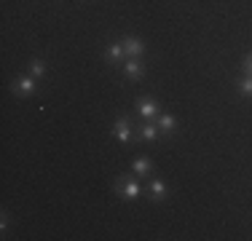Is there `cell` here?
<instances>
[{
    "instance_id": "obj_14",
    "label": "cell",
    "mask_w": 252,
    "mask_h": 241,
    "mask_svg": "<svg viewBox=\"0 0 252 241\" xmlns=\"http://www.w3.org/2000/svg\"><path fill=\"white\" fill-rule=\"evenodd\" d=\"M244 72H247V75H252V54L244 59Z\"/></svg>"
},
{
    "instance_id": "obj_9",
    "label": "cell",
    "mask_w": 252,
    "mask_h": 241,
    "mask_svg": "<svg viewBox=\"0 0 252 241\" xmlns=\"http://www.w3.org/2000/svg\"><path fill=\"white\" fill-rule=\"evenodd\" d=\"M124 54H126V51H124V43H110V48H107V59H110L113 64L121 62Z\"/></svg>"
},
{
    "instance_id": "obj_11",
    "label": "cell",
    "mask_w": 252,
    "mask_h": 241,
    "mask_svg": "<svg viewBox=\"0 0 252 241\" xmlns=\"http://www.w3.org/2000/svg\"><path fill=\"white\" fill-rule=\"evenodd\" d=\"M175 126H177V120L172 118V116H161V131L172 134V131H175Z\"/></svg>"
},
{
    "instance_id": "obj_10",
    "label": "cell",
    "mask_w": 252,
    "mask_h": 241,
    "mask_svg": "<svg viewBox=\"0 0 252 241\" xmlns=\"http://www.w3.org/2000/svg\"><path fill=\"white\" fill-rule=\"evenodd\" d=\"M140 137H142V140H148V142H153L156 137H158V129H156L153 123H145V126L140 129Z\"/></svg>"
},
{
    "instance_id": "obj_2",
    "label": "cell",
    "mask_w": 252,
    "mask_h": 241,
    "mask_svg": "<svg viewBox=\"0 0 252 241\" xmlns=\"http://www.w3.org/2000/svg\"><path fill=\"white\" fill-rule=\"evenodd\" d=\"M11 89H14V94L27 96V94H32L35 89H38V83H35V78H27V75H25V78H16Z\"/></svg>"
},
{
    "instance_id": "obj_3",
    "label": "cell",
    "mask_w": 252,
    "mask_h": 241,
    "mask_svg": "<svg viewBox=\"0 0 252 241\" xmlns=\"http://www.w3.org/2000/svg\"><path fill=\"white\" fill-rule=\"evenodd\" d=\"M124 51L129 54L131 59H137V57L145 54V43H142L140 38H124Z\"/></svg>"
},
{
    "instance_id": "obj_7",
    "label": "cell",
    "mask_w": 252,
    "mask_h": 241,
    "mask_svg": "<svg viewBox=\"0 0 252 241\" xmlns=\"http://www.w3.org/2000/svg\"><path fill=\"white\" fill-rule=\"evenodd\" d=\"M124 72H126L129 78H140L142 72H145V67L140 64V59H129V62L124 64Z\"/></svg>"
},
{
    "instance_id": "obj_5",
    "label": "cell",
    "mask_w": 252,
    "mask_h": 241,
    "mask_svg": "<svg viewBox=\"0 0 252 241\" xmlns=\"http://www.w3.org/2000/svg\"><path fill=\"white\" fill-rule=\"evenodd\" d=\"M113 131H116V137L121 142H129L131 140V131H129V120H126V116L116 118V126H113Z\"/></svg>"
},
{
    "instance_id": "obj_6",
    "label": "cell",
    "mask_w": 252,
    "mask_h": 241,
    "mask_svg": "<svg viewBox=\"0 0 252 241\" xmlns=\"http://www.w3.org/2000/svg\"><path fill=\"white\" fill-rule=\"evenodd\" d=\"M148 193H151V198H153V201H164V198L169 196V193H166V185L161 182V180H153V182H151V188H148Z\"/></svg>"
},
{
    "instance_id": "obj_8",
    "label": "cell",
    "mask_w": 252,
    "mask_h": 241,
    "mask_svg": "<svg viewBox=\"0 0 252 241\" xmlns=\"http://www.w3.org/2000/svg\"><path fill=\"white\" fill-rule=\"evenodd\" d=\"M151 166H153V164H151V158H145V155H142V158H134V164H131V172L142 177V174L151 172Z\"/></svg>"
},
{
    "instance_id": "obj_13",
    "label": "cell",
    "mask_w": 252,
    "mask_h": 241,
    "mask_svg": "<svg viewBox=\"0 0 252 241\" xmlns=\"http://www.w3.org/2000/svg\"><path fill=\"white\" fill-rule=\"evenodd\" d=\"M239 89H242V94H252V75H247L242 83H239Z\"/></svg>"
},
{
    "instance_id": "obj_12",
    "label": "cell",
    "mask_w": 252,
    "mask_h": 241,
    "mask_svg": "<svg viewBox=\"0 0 252 241\" xmlns=\"http://www.w3.org/2000/svg\"><path fill=\"white\" fill-rule=\"evenodd\" d=\"M30 70H32V75H35V78H40V75H43V70H46V64L40 62V59H35L32 67H30Z\"/></svg>"
},
{
    "instance_id": "obj_1",
    "label": "cell",
    "mask_w": 252,
    "mask_h": 241,
    "mask_svg": "<svg viewBox=\"0 0 252 241\" xmlns=\"http://www.w3.org/2000/svg\"><path fill=\"white\" fill-rule=\"evenodd\" d=\"M116 188H118V196L126 198V201H134V198L142 193L140 182H137V180H129V177H121V180L116 182Z\"/></svg>"
},
{
    "instance_id": "obj_4",
    "label": "cell",
    "mask_w": 252,
    "mask_h": 241,
    "mask_svg": "<svg viewBox=\"0 0 252 241\" xmlns=\"http://www.w3.org/2000/svg\"><path fill=\"white\" fill-rule=\"evenodd\" d=\"M137 113H140L142 118H153L156 113H158V105H156V99H148L145 96V99L137 102Z\"/></svg>"
}]
</instances>
